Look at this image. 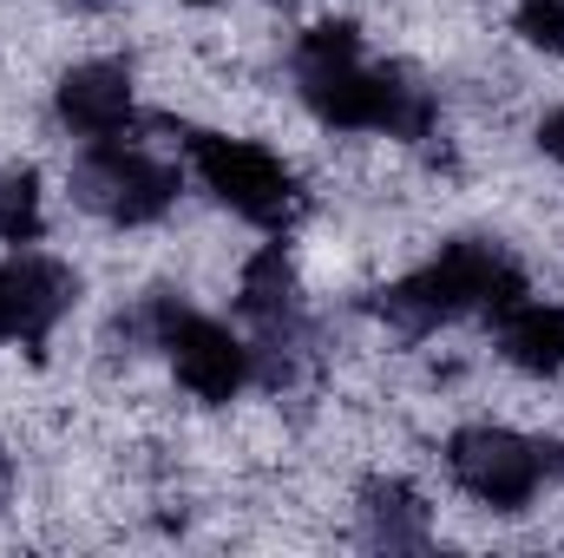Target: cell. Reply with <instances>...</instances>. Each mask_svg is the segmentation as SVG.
Here are the masks:
<instances>
[{"mask_svg":"<svg viewBox=\"0 0 564 558\" xmlns=\"http://www.w3.org/2000/svg\"><path fill=\"white\" fill-rule=\"evenodd\" d=\"M295 93L335 132H381V139H426L433 93L414 86L401 66H375L348 20H322L295 40Z\"/></svg>","mask_w":564,"mask_h":558,"instance_id":"cell-1","label":"cell"},{"mask_svg":"<svg viewBox=\"0 0 564 558\" xmlns=\"http://www.w3.org/2000/svg\"><path fill=\"white\" fill-rule=\"evenodd\" d=\"M519 296H525V270L512 264L506 244H492V237H459V244H446L433 264H421L414 277H401L394 289H381V315H388L401 335H426V329L459 322V315H473V309L506 315Z\"/></svg>","mask_w":564,"mask_h":558,"instance_id":"cell-2","label":"cell"},{"mask_svg":"<svg viewBox=\"0 0 564 558\" xmlns=\"http://www.w3.org/2000/svg\"><path fill=\"white\" fill-rule=\"evenodd\" d=\"M191 164H197L204 191L224 211H237L243 224H257V230H289L302 217V184H295V171L270 144L230 139V132H197L191 139Z\"/></svg>","mask_w":564,"mask_h":558,"instance_id":"cell-3","label":"cell"},{"mask_svg":"<svg viewBox=\"0 0 564 558\" xmlns=\"http://www.w3.org/2000/svg\"><path fill=\"white\" fill-rule=\"evenodd\" d=\"M564 466L558 447L512 433V427H459L446 440V473L466 500L492 506V513H519L545 493V480Z\"/></svg>","mask_w":564,"mask_h":558,"instance_id":"cell-4","label":"cell"},{"mask_svg":"<svg viewBox=\"0 0 564 558\" xmlns=\"http://www.w3.org/2000/svg\"><path fill=\"white\" fill-rule=\"evenodd\" d=\"M144 335L171 355L177 382H184L197 401L224 408V401L243 395V382H250V348H243L224 322L184 309L177 296H158V302H144Z\"/></svg>","mask_w":564,"mask_h":558,"instance_id":"cell-5","label":"cell"},{"mask_svg":"<svg viewBox=\"0 0 564 558\" xmlns=\"http://www.w3.org/2000/svg\"><path fill=\"white\" fill-rule=\"evenodd\" d=\"M73 197L119 224V230H144L158 224L171 204H177V171L164 158H151L139 144H119V139H99L79 164H73Z\"/></svg>","mask_w":564,"mask_h":558,"instance_id":"cell-6","label":"cell"},{"mask_svg":"<svg viewBox=\"0 0 564 558\" xmlns=\"http://www.w3.org/2000/svg\"><path fill=\"white\" fill-rule=\"evenodd\" d=\"M73 296H79V277H73L66 264L20 250L13 264H0V342L40 348V342L66 322Z\"/></svg>","mask_w":564,"mask_h":558,"instance_id":"cell-7","label":"cell"},{"mask_svg":"<svg viewBox=\"0 0 564 558\" xmlns=\"http://www.w3.org/2000/svg\"><path fill=\"white\" fill-rule=\"evenodd\" d=\"M59 126L86 144L119 139L132 126V73L119 60H86L59 79Z\"/></svg>","mask_w":564,"mask_h":558,"instance_id":"cell-8","label":"cell"},{"mask_svg":"<svg viewBox=\"0 0 564 558\" xmlns=\"http://www.w3.org/2000/svg\"><path fill=\"white\" fill-rule=\"evenodd\" d=\"M492 322H499V348H506L512 368H525V375H564V302L519 296Z\"/></svg>","mask_w":564,"mask_h":558,"instance_id":"cell-9","label":"cell"},{"mask_svg":"<svg viewBox=\"0 0 564 558\" xmlns=\"http://www.w3.org/2000/svg\"><path fill=\"white\" fill-rule=\"evenodd\" d=\"M237 309H243L250 322H263L270 335L295 329V315H302V282H295V264H289L282 244L257 250V257L243 264V277H237Z\"/></svg>","mask_w":564,"mask_h":558,"instance_id":"cell-10","label":"cell"},{"mask_svg":"<svg viewBox=\"0 0 564 558\" xmlns=\"http://www.w3.org/2000/svg\"><path fill=\"white\" fill-rule=\"evenodd\" d=\"M368 526H375L381 546H426V506L401 480L368 486Z\"/></svg>","mask_w":564,"mask_h":558,"instance_id":"cell-11","label":"cell"},{"mask_svg":"<svg viewBox=\"0 0 564 558\" xmlns=\"http://www.w3.org/2000/svg\"><path fill=\"white\" fill-rule=\"evenodd\" d=\"M46 224V204H40V178L26 164L0 171V244H33Z\"/></svg>","mask_w":564,"mask_h":558,"instance_id":"cell-12","label":"cell"},{"mask_svg":"<svg viewBox=\"0 0 564 558\" xmlns=\"http://www.w3.org/2000/svg\"><path fill=\"white\" fill-rule=\"evenodd\" d=\"M519 40L564 60V0H525L519 7Z\"/></svg>","mask_w":564,"mask_h":558,"instance_id":"cell-13","label":"cell"},{"mask_svg":"<svg viewBox=\"0 0 564 558\" xmlns=\"http://www.w3.org/2000/svg\"><path fill=\"white\" fill-rule=\"evenodd\" d=\"M539 151H545L552 164H564V106H552V112L539 119Z\"/></svg>","mask_w":564,"mask_h":558,"instance_id":"cell-14","label":"cell"},{"mask_svg":"<svg viewBox=\"0 0 564 558\" xmlns=\"http://www.w3.org/2000/svg\"><path fill=\"white\" fill-rule=\"evenodd\" d=\"M7 493H13V460L0 453V506H7Z\"/></svg>","mask_w":564,"mask_h":558,"instance_id":"cell-15","label":"cell"},{"mask_svg":"<svg viewBox=\"0 0 564 558\" xmlns=\"http://www.w3.org/2000/svg\"><path fill=\"white\" fill-rule=\"evenodd\" d=\"M66 7H99V0H66Z\"/></svg>","mask_w":564,"mask_h":558,"instance_id":"cell-16","label":"cell"},{"mask_svg":"<svg viewBox=\"0 0 564 558\" xmlns=\"http://www.w3.org/2000/svg\"><path fill=\"white\" fill-rule=\"evenodd\" d=\"M184 7H210V0H184Z\"/></svg>","mask_w":564,"mask_h":558,"instance_id":"cell-17","label":"cell"}]
</instances>
